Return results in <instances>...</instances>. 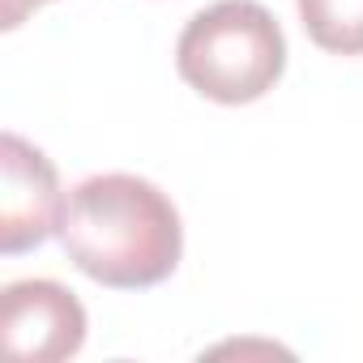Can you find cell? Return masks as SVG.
Listing matches in <instances>:
<instances>
[{
  "instance_id": "1",
  "label": "cell",
  "mask_w": 363,
  "mask_h": 363,
  "mask_svg": "<svg viewBox=\"0 0 363 363\" xmlns=\"http://www.w3.org/2000/svg\"><path fill=\"white\" fill-rule=\"evenodd\" d=\"M60 244L69 261L111 291H145L175 274L184 227L171 197L128 171L90 175L69 193Z\"/></svg>"
},
{
  "instance_id": "2",
  "label": "cell",
  "mask_w": 363,
  "mask_h": 363,
  "mask_svg": "<svg viewBox=\"0 0 363 363\" xmlns=\"http://www.w3.org/2000/svg\"><path fill=\"white\" fill-rule=\"evenodd\" d=\"M175 69L214 103H257L286 69V35L261 0H214L179 30Z\"/></svg>"
},
{
  "instance_id": "3",
  "label": "cell",
  "mask_w": 363,
  "mask_h": 363,
  "mask_svg": "<svg viewBox=\"0 0 363 363\" xmlns=\"http://www.w3.org/2000/svg\"><path fill=\"white\" fill-rule=\"evenodd\" d=\"M60 175L52 158L18 133L0 137V252L18 257L39 248L65 223Z\"/></svg>"
},
{
  "instance_id": "4",
  "label": "cell",
  "mask_w": 363,
  "mask_h": 363,
  "mask_svg": "<svg viewBox=\"0 0 363 363\" xmlns=\"http://www.w3.org/2000/svg\"><path fill=\"white\" fill-rule=\"evenodd\" d=\"M0 342L26 363L73 359L86 342V308L69 286L52 278L9 282L0 295Z\"/></svg>"
},
{
  "instance_id": "5",
  "label": "cell",
  "mask_w": 363,
  "mask_h": 363,
  "mask_svg": "<svg viewBox=\"0 0 363 363\" xmlns=\"http://www.w3.org/2000/svg\"><path fill=\"white\" fill-rule=\"evenodd\" d=\"M308 39L333 56H363V0H295Z\"/></svg>"
},
{
  "instance_id": "6",
  "label": "cell",
  "mask_w": 363,
  "mask_h": 363,
  "mask_svg": "<svg viewBox=\"0 0 363 363\" xmlns=\"http://www.w3.org/2000/svg\"><path fill=\"white\" fill-rule=\"evenodd\" d=\"M48 0H0V26L5 30H18L35 9H43Z\"/></svg>"
}]
</instances>
